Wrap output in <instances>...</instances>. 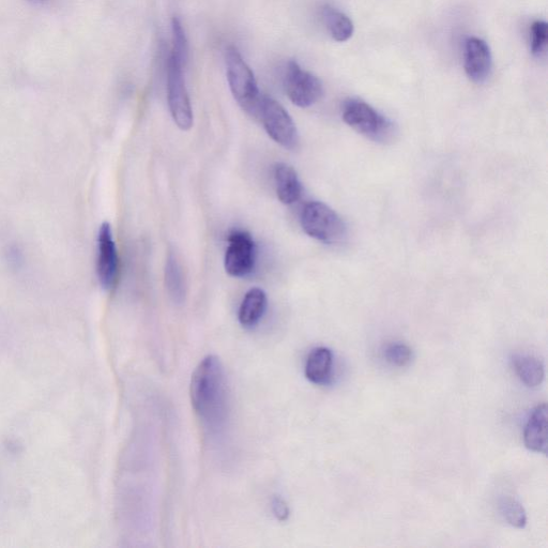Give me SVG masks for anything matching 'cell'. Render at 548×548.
Listing matches in <instances>:
<instances>
[{
    "label": "cell",
    "mask_w": 548,
    "mask_h": 548,
    "mask_svg": "<svg viewBox=\"0 0 548 548\" xmlns=\"http://www.w3.org/2000/svg\"><path fill=\"white\" fill-rule=\"evenodd\" d=\"M190 397L197 416L211 431H219L230 414V393L224 365L219 357H205L194 373Z\"/></svg>",
    "instance_id": "cell-1"
},
{
    "label": "cell",
    "mask_w": 548,
    "mask_h": 548,
    "mask_svg": "<svg viewBox=\"0 0 548 548\" xmlns=\"http://www.w3.org/2000/svg\"><path fill=\"white\" fill-rule=\"evenodd\" d=\"M225 63L228 85L235 100L246 112L258 115L262 100L260 89L253 71L234 45L226 49Z\"/></svg>",
    "instance_id": "cell-2"
},
{
    "label": "cell",
    "mask_w": 548,
    "mask_h": 548,
    "mask_svg": "<svg viewBox=\"0 0 548 548\" xmlns=\"http://www.w3.org/2000/svg\"><path fill=\"white\" fill-rule=\"evenodd\" d=\"M342 116L350 128L372 141L387 143L394 139L395 127L392 121L367 102L359 99L345 101Z\"/></svg>",
    "instance_id": "cell-3"
},
{
    "label": "cell",
    "mask_w": 548,
    "mask_h": 548,
    "mask_svg": "<svg viewBox=\"0 0 548 548\" xmlns=\"http://www.w3.org/2000/svg\"><path fill=\"white\" fill-rule=\"evenodd\" d=\"M301 226L308 236L334 245L343 240L346 226L336 211L322 202H311L301 213Z\"/></svg>",
    "instance_id": "cell-4"
},
{
    "label": "cell",
    "mask_w": 548,
    "mask_h": 548,
    "mask_svg": "<svg viewBox=\"0 0 548 548\" xmlns=\"http://www.w3.org/2000/svg\"><path fill=\"white\" fill-rule=\"evenodd\" d=\"M167 100L177 127L189 131L193 126L192 106L182 67L171 55L167 59Z\"/></svg>",
    "instance_id": "cell-5"
},
{
    "label": "cell",
    "mask_w": 548,
    "mask_h": 548,
    "mask_svg": "<svg viewBox=\"0 0 548 548\" xmlns=\"http://www.w3.org/2000/svg\"><path fill=\"white\" fill-rule=\"evenodd\" d=\"M260 115L264 128L271 139L286 149H294L298 144V131L291 115L276 100L264 96L261 100Z\"/></svg>",
    "instance_id": "cell-6"
},
{
    "label": "cell",
    "mask_w": 548,
    "mask_h": 548,
    "mask_svg": "<svg viewBox=\"0 0 548 548\" xmlns=\"http://www.w3.org/2000/svg\"><path fill=\"white\" fill-rule=\"evenodd\" d=\"M284 87L288 98L302 109L310 108L324 95L322 81L311 72L303 70L294 60L287 64Z\"/></svg>",
    "instance_id": "cell-7"
},
{
    "label": "cell",
    "mask_w": 548,
    "mask_h": 548,
    "mask_svg": "<svg viewBox=\"0 0 548 548\" xmlns=\"http://www.w3.org/2000/svg\"><path fill=\"white\" fill-rule=\"evenodd\" d=\"M256 263V245L250 233L233 231L228 236L225 253V270L231 277L246 278L254 271Z\"/></svg>",
    "instance_id": "cell-8"
},
{
    "label": "cell",
    "mask_w": 548,
    "mask_h": 548,
    "mask_svg": "<svg viewBox=\"0 0 548 548\" xmlns=\"http://www.w3.org/2000/svg\"><path fill=\"white\" fill-rule=\"evenodd\" d=\"M119 260L112 226L105 222L98 234L97 274L105 291H111L117 283Z\"/></svg>",
    "instance_id": "cell-9"
},
{
    "label": "cell",
    "mask_w": 548,
    "mask_h": 548,
    "mask_svg": "<svg viewBox=\"0 0 548 548\" xmlns=\"http://www.w3.org/2000/svg\"><path fill=\"white\" fill-rule=\"evenodd\" d=\"M464 67L468 78L484 83L492 71V53L489 45L482 39L471 37L465 42Z\"/></svg>",
    "instance_id": "cell-10"
},
{
    "label": "cell",
    "mask_w": 548,
    "mask_h": 548,
    "mask_svg": "<svg viewBox=\"0 0 548 548\" xmlns=\"http://www.w3.org/2000/svg\"><path fill=\"white\" fill-rule=\"evenodd\" d=\"M273 176L280 202L284 205L298 202L302 194V186L294 167L286 163H278L274 166Z\"/></svg>",
    "instance_id": "cell-11"
},
{
    "label": "cell",
    "mask_w": 548,
    "mask_h": 548,
    "mask_svg": "<svg viewBox=\"0 0 548 548\" xmlns=\"http://www.w3.org/2000/svg\"><path fill=\"white\" fill-rule=\"evenodd\" d=\"M333 362V354L329 348L316 347L307 358L304 374L315 385H327L332 378Z\"/></svg>",
    "instance_id": "cell-12"
},
{
    "label": "cell",
    "mask_w": 548,
    "mask_h": 548,
    "mask_svg": "<svg viewBox=\"0 0 548 548\" xmlns=\"http://www.w3.org/2000/svg\"><path fill=\"white\" fill-rule=\"evenodd\" d=\"M524 443L527 449L537 453L547 452V405H539L525 426Z\"/></svg>",
    "instance_id": "cell-13"
},
{
    "label": "cell",
    "mask_w": 548,
    "mask_h": 548,
    "mask_svg": "<svg viewBox=\"0 0 548 548\" xmlns=\"http://www.w3.org/2000/svg\"><path fill=\"white\" fill-rule=\"evenodd\" d=\"M268 299L262 288L254 287L243 298L238 319L242 327L252 329L262 321L267 310Z\"/></svg>",
    "instance_id": "cell-14"
},
{
    "label": "cell",
    "mask_w": 548,
    "mask_h": 548,
    "mask_svg": "<svg viewBox=\"0 0 548 548\" xmlns=\"http://www.w3.org/2000/svg\"><path fill=\"white\" fill-rule=\"evenodd\" d=\"M165 286L167 293L176 304L184 303L187 294V284L184 270L174 253L167 256L165 265Z\"/></svg>",
    "instance_id": "cell-15"
},
{
    "label": "cell",
    "mask_w": 548,
    "mask_h": 548,
    "mask_svg": "<svg viewBox=\"0 0 548 548\" xmlns=\"http://www.w3.org/2000/svg\"><path fill=\"white\" fill-rule=\"evenodd\" d=\"M514 370L522 383L529 388H537L542 385L545 370L543 362L531 355H516L513 358Z\"/></svg>",
    "instance_id": "cell-16"
},
{
    "label": "cell",
    "mask_w": 548,
    "mask_h": 548,
    "mask_svg": "<svg viewBox=\"0 0 548 548\" xmlns=\"http://www.w3.org/2000/svg\"><path fill=\"white\" fill-rule=\"evenodd\" d=\"M323 18L334 40L345 42L353 37L354 23L343 12L326 6L323 10Z\"/></svg>",
    "instance_id": "cell-17"
},
{
    "label": "cell",
    "mask_w": 548,
    "mask_h": 548,
    "mask_svg": "<svg viewBox=\"0 0 548 548\" xmlns=\"http://www.w3.org/2000/svg\"><path fill=\"white\" fill-rule=\"evenodd\" d=\"M499 511L505 521L515 528H525L527 515L520 501L512 497H505L499 501Z\"/></svg>",
    "instance_id": "cell-18"
},
{
    "label": "cell",
    "mask_w": 548,
    "mask_h": 548,
    "mask_svg": "<svg viewBox=\"0 0 548 548\" xmlns=\"http://www.w3.org/2000/svg\"><path fill=\"white\" fill-rule=\"evenodd\" d=\"M173 50L171 56L182 66L186 67L189 58V44L184 26L178 18L172 21Z\"/></svg>",
    "instance_id": "cell-19"
},
{
    "label": "cell",
    "mask_w": 548,
    "mask_h": 548,
    "mask_svg": "<svg viewBox=\"0 0 548 548\" xmlns=\"http://www.w3.org/2000/svg\"><path fill=\"white\" fill-rule=\"evenodd\" d=\"M384 357L394 367L403 368L413 359V349L403 343H392L384 349Z\"/></svg>",
    "instance_id": "cell-20"
},
{
    "label": "cell",
    "mask_w": 548,
    "mask_h": 548,
    "mask_svg": "<svg viewBox=\"0 0 548 548\" xmlns=\"http://www.w3.org/2000/svg\"><path fill=\"white\" fill-rule=\"evenodd\" d=\"M548 39V26L546 22L537 21L530 28V50L535 56H541L546 47Z\"/></svg>",
    "instance_id": "cell-21"
},
{
    "label": "cell",
    "mask_w": 548,
    "mask_h": 548,
    "mask_svg": "<svg viewBox=\"0 0 548 548\" xmlns=\"http://www.w3.org/2000/svg\"><path fill=\"white\" fill-rule=\"evenodd\" d=\"M272 511L279 521L285 522L288 520L289 508L282 498L277 497L273 499Z\"/></svg>",
    "instance_id": "cell-22"
}]
</instances>
